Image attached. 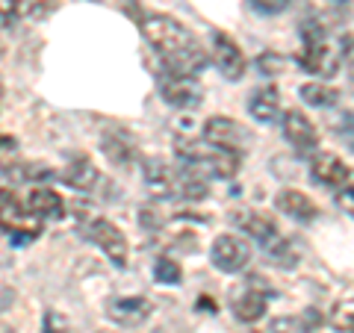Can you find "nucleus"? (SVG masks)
Here are the masks:
<instances>
[{"instance_id":"c756f323","label":"nucleus","mask_w":354,"mask_h":333,"mask_svg":"<svg viewBox=\"0 0 354 333\" xmlns=\"http://www.w3.org/2000/svg\"><path fill=\"white\" fill-rule=\"evenodd\" d=\"M9 153H15V139H6V136H0V160L9 157Z\"/></svg>"},{"instance_id":"4be33fe9","label":"nucleus","mask_w":354,"mask_h":333,"mask_svg":"<svg viewBox=\"0 0 354 333\" xmlns=\"http://www.w3.org/2000/svg\"><path fill=\"white\" fill-rule=\"evenodd\" d=\"M153 277H157V283H162V286H177L183 280V269H180V263L171 257H157L153 260Z\"/></svg>"},{"instance_id":"0eeeda50","label":"nucleus","mask_w":354,"mask_h":333,"mask_svg":"<svg viewBox=\"0 0 354 333\" xmlns=\"http://www.w3.org/2000/svg\"><path fill=\"white\" fill-rule=\"evenodd\" d=\"M209 62H213L218 74L230 83L242 80L245 68H248L242 48L234 41V36H227V32H221V30H213V36H209Z\"/></svg>"},{"instance_id":"a878e982","label":"nucleus","mask_w":354,"mask_h":333,"mask_svg":"<svg viewBox=\"0 0 354 333\" xmlns=\"http://www.w3.org/2000/svg\"><path fill=\"white\" fill-rule=\"evenodd\" d=\"M41 333H71V321L57 310H48L41 321Z\"/></svg>"},{"instance_id":"39448f33","label":"nucleus","mask_w":354,"mask_h":333,"mask_svg":"<svg viewBox=\"0 0 354 333\" xmlns=\"http://www.w3.org/2000/svg\"><path fill=\"white\" fill-rule=\"evenodd\" d=\"M254 257L251 242L245 236H236V233H225V236H216L213 248H209V263L213 269L225 272V274H239L248 269V263Z\"/></svg>"},{"instance_id":"ddd939ff","label":"nucleus","mask_w":354,"mask_h":333,"mask_svg":"<svg viewBox=\"0 0 354 333\" xmlns=\"http://www.w3.org/2000/svg\"><path fill=\"white\" fill-rule=\"evenodd\" d=\"M274 207H278V213L295 218L298 225H313V221L319 218V213H322L313 198L298 192V189H281L278 198H274Z\"/></svg>"},{"instance_id":"f03ea898","label":"nucleus","mask_w":354,"mask_h":333,"mask_svg":"<svg viewBox=\"0 0 354 333\" xmlns=\"http://www.w3.org/2000/svg\"><path fill=\"white\" fill-rule=\"evenodd\" d=\"M230 218H234V225L245 233L248 239L260 242L269 263H274L278 269H295L298 265V251L290 245V239L283 236L278 225L266 213H260V209H234Z\"/></svg>"},{"instance_id":"412c9836","label":"nucleus","mask_w":354,"mask_h":333,"mask_svg":"<svg viewBox=\"0 0 354 333\" xmlns=\"http://www.w3.org/2000/svg\"><path fill=\"white\" fill-rule=\"evenodd\" d=\"M301 101L307 104V106H316V109H330L337 101H339V92L337 88H330L328 83H319V80H313V83H304L301 88Z\"/></svg>"},{"instance_id":"6e6552de","label":"nucleus","mask_w":354,"mask_h":333,"mask_svg":"<svg viewBox=\"0 0 354 333\" xmlns=\"http://www.w3.org/2000/svg\"><path fill=\"white\" fill-rule=\"evenodd\" d=\"M204 142L213 148H221V151L242 153L251 145V133L242 127L236 118L213 115V118H207V124H204Z\"/></svg>"},{"instance_id":"7ed1b4c3","label":"nucleus","mask_w":354,"mask_h":333,"mask_svg":"<svg viewBox=\"0 0 354 333\" xmlns=\"http://www.w3.org/2000/svg\"><path fill=\"white\" fill-rule=\"evenodd\" d=\"M80 227L86 233V239L95 242V245L106 254V260H113V265L124 269L127 260H130V245H127V236L113 225V221L104 218V216H95L92 209H86V213H80Z\"/></svg>"},{"instance_id":"4468645a","label":"nucleus","mask_w":354,"mask_h":333,"mask_svg":"<svg viewBox=\"0 0 354 333\" xmlns=\"http://www.w3.org/2000/svg\"><path fill=\"white\" fill-rule=\"evenodd\" d=\"M142 177L153 198H174L177 195V169L165 160H145Z\"/></svg>"},{"instance_id":"f257e3e1","label":"nucleus","mask_w":354,"mask_h":333,"mask_svg":"<svg viewBox=\"0 0 354 333\" xmlns=\"http://www.w3.org/2000/svg\"><path fill=\"white\" fill-rule=\"evenodd\" d=\"M142 36L148 39L153 53L160 57L162 71L169 74H180V77H201L207 68V50L201 48L189 30L180 21L162 12H153L142 18Z\"/></svg>"},{"instance_id":"393cba45","label":"nucleus","mask_w":354,"mask_h":333,"mask_svg":"<svg viewBox=\"0 0 354 333\" xmlns=\"http://www.w3.org/2000/svg\"><path fill=\"white\" fill-rule=\"evenodd\" d=\"M283 65H286V59L281 57V53H274V50H266V53H260V57H257V71L266 74V77L281 74Z\"/></svg>"},{"instance_id":"2eb2a0df","label":"nucleus","mask_w":354,"mask_h":333,"mask_svg":"<svg viewBox=\"0 0 354 333\" xmlns=\"http://www.w3.org/2000/svg\"><path fill=\"white\" fill-rule=\"evenodd\" d=\"M106 313H109L113 321H118V325L136 327L153 313V304L148 301V298H142V295H127V298H115V301L106 307Z\"/></svg>"},{"instance_id":"f3484780","label":"nucleus","mask_w":354,"mask_h":333,"mask_svg":"<svg viewBox=\"0 0 354 333\" xmlns=\"http://www.w3.org/2000/svg\"><path fill=\"white\" fill-rule=\"evenodd\" d=\"M101 148L106 153V160L113 162V165H121V169H127L130 162H136V142H133L130 133L124 130H109L104 133V142H101Z\"/></svg>"},{"instance_id":"6ab92c4d","label":"nucleus","mask_w":354,"mask_h":333,"mask_svg":"<svg viewBox=\"0 0 354 333\" xmlns=\"http://www.w3.org/2000/svg\"><path fill=\"white\" fill-rule=\"evenodd\" d=\"M59 177H62V183H65V186L77 189V192H88V189H95L97 180H101V174H97L95 162L88 160V157H74V160L62 169Z\"/></svg>"},{"instance_id":"c85d7f7f","label":"nucleus","mask_w":354,"mask_h":333,"mask_svg":"<svg viewBox=\"0 0 354 333\" xmlns=\"http://www.w3.org/2000/svg\"><path fill=\"white\" fill-rule=\"evenodd\" d=\"M339 53H342V59H346L351 65V71H354V36H346L339 41Z\"/></svg>"},{"instance_id":"cd10ccee","label":"nucleus","mask_w":354,"mask_h":333,"mask_svg":"<svg viewBox=\"0 0 354 333\" xmlns=\"http://www.w3.org/2000/svg\"><path fill=\"white\" fill-rule=\"evenodd\" d=\"M337 201H339V207H346L348 209V213L354 216V177H351V180L346 183V186H342V189H337Z\"/></svg>"},{"instance_id":"9d476101","label":"nucleus","mask_w":354,"mask_h":333,"mask_svg":"<svg viewBox=\"0 0 354 333\" xmlns=\"http://www.w3.org/2000/svg\"><path fill=\"white\" fill-rule=\"evenodd\" d=\"M160 95L169 106L177 109H192L204 101V88L198 83V77H180V74H160Z\"/></svg>"},{"instance_id":"423d86ee","label":"nucleus","mask_w":354,"mask_h":333,"mask_svg":"<svg viewBox=\"0 0 354 333\" xmlns=\"http://www.w3.org/2000/svg\"><path fill=\"white\" fill-rule=\"evenodd\" d=\"M295 62L301 65L307 74H316V77H334L339 71V62H342V53L339 48L325 39H301V50H298Z\"/></svg>"},{"instance_id":"5701e85b","label":"nucleus","mask_w":354,"mask_h":333,"mask_svg":"<svg viewBox=\"0 0 354 333\" xmlns=\"http://www.w3.org/2000/svg\"><path fill=\"white\" fill-rule=\"evenodd\" d=\"M32 6H36V0H0V27L12 24L21 15H30Z\"/></svg>"},{"instance_id":"f8f14e48","label":"nucleus","mask_w":354,"mask_h":333,"mask_svg":"<svg viewBox=\"0 0 354 333\" xmlns=\"http://www.w3.org/2000/svg\"><path fill=\"white\" fill-rule=\"evenodd\" d=\"M310 177H313L319 186H328L337 192L354 174L342 157H337V153H330V151H322V153H313V160H310Z\"/></svg>"},{"instance_id":"20e7f679","label":"nucleus","mask_w":354,"mask_h":333,"mask_svg":"<svg viewBox=\"0 0 354 333\" xmlns=\"http://www.w3.org/2000/svg\"><path fill=\"white\" fill-rule=\"evenodd\" d=\"M269 295H272V289L266 286L263 277H248V280H242L234 289V295H230V310H234V316L239 321L254 325V321H260L266 316Z\"/></svg>"},{"instance_id":"aec40b11","label":"nucleus","mask_w":354,"mask_h":333,"mask_svg":"<svg viewBox=\"0 0 354 333\" xmlns=\"http://www.w3.org/2000/svg\"><path fill=\"white\" fill-rule=\"evenodd\" d=\"M207 180L209 177H204L195 165H177V195L186 198V201H204L209 195Z\"/></svg>"},{"instance_id":"b1692460","label":"nucleus","mask_w":354,"mask_h":333,"mask_svg":"<svg viewBox=\"0 0 354 333\" xmlns=\"http://www.w3.org/2000/svg\"><path fill=\"white\" fill-rule=\"evenodd\" d=\"M330 325H334V330H339V333H354V298L339 301L334 307V313H330Z\"/></svg>"},{"instance_id":"9b49d317","label":"nucleus","mask_w":354,"mask_h":333,"mask_svg":"<svg viewBox=\"0 0 354 333\" xmlns=\"http://www.w3.org/2000/svg\"><path fill=\"white\" fill-rule=\"evenodd\" d=\"M281 130H283L286 142L295 148V153H304V157L316 153V148H319V133H316V124L301 113V109H290V113H283Z\"/></svg>"},{"instance_id":"dca6fc26","label":"nucleus","mask_w":354,"mask_h":333,"mask_svg":"<svg viewBox=\"0 0 354 333\" xmlns=\"http://www.w3.org/2000/svg\"><path fill=\"white\" fill-rule=\"evenodd\" d=\"M281 95L274 86H260L254 88L251 97H248V115L254 121H260V124H274V121H281Z\"/></svg>"},{"instance_id":"7c9ffc66","label":"nucleus","mask_w":354,"mask_h":333,"mask_svg":"<svg viewBox=\"0 0 354 333\" xmlns=\"http://www.w3.org/2000/svg\"><path fill=\"white\" fill-rule=\"evenodd\" d=\"M328 3H334V6H346L348 0H328Z\"/></svg>"},{"instance_id":"1a4fd4ad","label":"nucleus","mask_w":354,"mask_h":333,"mask_svg":"<svg viewBox=\"0 0 354 333\" xmlns=\"http://www.w3.org/2000/svg\"><path fill=\"white\" fill-rule=\"evenodd\" d=\"M0 227L9 233V239L15 245H27L36 242L41 233V218H36L27 207H18L15 201H3L0 204Z\"/></svg>"},{"instance_id":"bb28decb","label":"nucleus","mask_w":354,"mask_h":333,"mask_svg":"<svg viewBox=\"0 0 354 333\" xmlns=\"http://www.w3.org/2000/svg\"><path fill=\"white\" fill-rule=\"evenodd\" d=\"M248 3L263 15H281L292 6V0H248Z\"/></svg>"},{"instance_id":"a211bd4d","label":"nucleus","mask_w":354,"mask_h":333,"mask_svg":"<svg viewBox=\"0 0 354 333\" xmlns=\"http://www.w3.org/2000/svg\"><path fill=\"white\" fill-rule=\"evenodd\" d=\"M27 209L36 218H62L65 216V201L59 198V192H53V189L48 186H36V189H30V195H27Z\"/></svg>"}]
</instances>
